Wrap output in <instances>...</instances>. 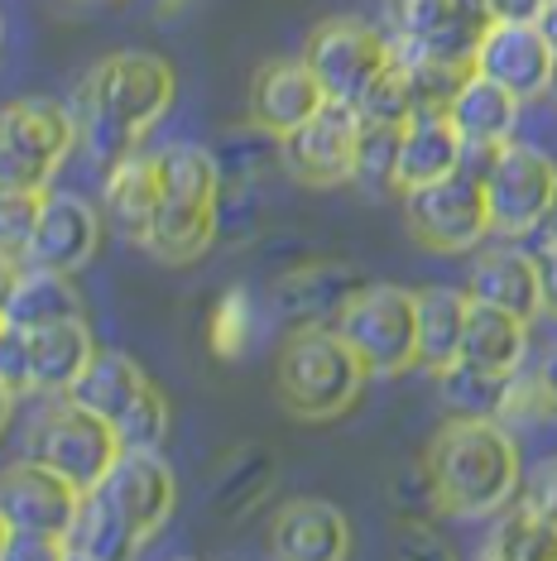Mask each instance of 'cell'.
Here are the masks:
<instances>
[{"label": "cell", "mask_w": 557, "mask_h": 561, "mask_svg": "<svg viewBox=\"0 0 557 561\" xmlns=\"http://www.w3.org/2000/svg\"><path fill=\"white\" fill-rule=\"evenodd\" d=\"M437 389L442 403L452 408V417H504L514 375H496V369H480L471 360H452L447 369H437Z\"/></svg>", "instance_id": "obj_28"}, {"label": "cell", "mask_w": 557, "mask_h": 561, "mask_svg": "<svg viewBox=\"0 0 557 561\" xmlns=\"http://www.w3.org/2000/svg\"><path fill=\"white\" fill-rule=\"evenodd\" d=\"M528 379H534V393H538V413L557 423V346L543 351V360L534 365V375Z\"/></svg>", "instance_id": "obj_40"}, {"label": "cell", "mask_w": 557, "mask_h": 561, "mask_svg": "<svg viewBox=\"0 0 557 561\" xmlns=\"http://www.w3.org/2000/svg\"><path fill=\"white\" fill-rule=\"evenodd\" d=\"M82 504V490H72L58 470L24 456V461L0 470V518L10 533H48L62 538L72 514Z\"/></svg>", "instance_id": "obj_12"}, {"label": "cell", "mask_w": 557, "mask_h": 561, "mask_svg": "<svg viewBox=\"0 0 557 561\" xmlns=\"http://www.w3.org/2000/svg\"><path fill=\"white\" fill-rule=\"evenodd\" d=\"M356 135H361V111L346 106V101H322L298 130L278 139V149H284V163L298 183L337 187V183H351Z\"/></svg>", "instance_id": "obj_10"}, {"label": "cell", "mask_w": 557, "mask_h": 561, "mask_svg": "<svg viewBox=\"0 0 557 561\" xmlns=\"http://www.w3.org/2000/svg\"><path fill=\"white\" fill-rule=\"evenodd\" d=\"M462 169V135L452 130V121L442 111H418L403 121L399 139V193L423 187L433 178H447Z\"/></svg>", "instance_id": "obj_21"}, {"label": "cell", "mask_w": 557, "mask_h": 561, "mask_svg": "<svg viewBox=\"0 0 557 561\" xmlns=\"http://www.w3.org/2000/svg\"><path fill=\"white\" fill-rule=\"evenodd\" d=\"M486 187V211H490V231L496 236H534L548 221V207L557 197V163L534 145L504 139L490 159V169L480 173Z\"/></svg>", "instance_id": "obj_6"}, {"label": "cell", "mask_w": 557, "mask_h": 561, "mask_svg": "<svg viewBox=\"0 0 557 561\" xmlns=\"http://www.w3.org/2000/svg\"><path fill=\"white\" fill-rule=\"evenodd\" d=\"M15 274H20V260H15V254H5V250H0V302H5L10 284H15Z\"/></svg>", "instance_id": "obj_44"}, {"label": "cell", "mask_w": 557, "mask_h": 561, "mask_svg": "<svg viewBox=\"0 0 557 561\" xmlns=\"http://www.w3.org/2000/svg\"><path fill=\"white\" fill-rule=\"evenodd\" d=\"M496 20H534L543 10V0H490Z\"/></svg>", "instance_id": "obj_41"}, {"label": "cell", "mask_w": 557, "mask_h": 561, "mask_svg": "<svg viewBox=\"0 0 557 561\" xmlns=\"http://www.w3.org/2000/svg\"><path fill=\"white\" fill-rule=\"evenodd\" d=\"M519 111H524V101H519L510 87L471 72V78L462 82V92L452 96L447 121H452V130L462 135V145H504V139H514Z\"/></svg>", "instance_id": "obj_22"}, {"label": "cell", "mask_w": 557, "mask_h": 561, "mask_svg": "<svg viewBox=\"0 0 557 561\" xmlns=\"http://www.w3.org/2000/svg\"><path fill=\"white\" fill-rule=\"evenodd\" d=\"M365 365L356 360V351L337 336V327H303L298 336L284 341L274 360V389L278 403L294 417L308 423H327L341 417L365 385Z\"/></svg>", "instance_id": "obj_3"}, {"label": "cell", "mask_w": 557, "mask_h": 561, "mask_svg": "<svg viewBox=\"0 0 557 561\" xmlns=\"http://www.w3.org/2000/svg\"><path fill=\"white\" fill-rule=\"evenodd\" d=\"M534 264H538V298H543V312L557 322V236H543V245L534 250Z\"/></svg>", "instance_id": "obj_39"}, {"label": "cell", "mask_w": 557, "mask_h": 561, "mask_svg": "<svg viewBox=\"0 0 557 561\" xmlns=\"http://www.w3.org/2000/svg\"><path fill=\"white\" fill-rule=\"evenodd\" d=\"M322 101H327L322 82L312 78V68L303 58H278L270 68H260L255 82H250V116H255L260 130L278 139L298 130Z\"/></svg>", "instance_id": "obj_15"}, {"label": "cell", "mask_w": 557, "mask_h": 561, "mask_svg": "<svg viewBox=\"0 0 557 561\" xmlns=\"http://www.w3.org/2000/svg\"><path fill=\"white\" fill-rule=\"evenodd\" d=\"M24 456L44 461L48 470H58L72 490H96L101 476L111 470V461L121 456L116 432H111L106 417L87 413L62 393V403L44 408L39 423L30 427V442H24Z\"/></svg>", "instance_id": "obj_7"}, {"label": "cell", "mask_w": 557, "mask_h": 561, "mask_svg": "<svg viewBox=\"0 0 557 561\" xmlns=\"http://www.w3.org/2000/svg\"><path fill=\"white\" fill-rule=\"evenodd\" d=\"M72 145H78V125L58 101L34 96L0 106V183L5 187L48 193Z\"/></svg>", "instance_id": "obj_5"}, {"label": "cell", "mask_w": 557, "mask_h": 561, "mask_svg": "<svg viewBox=\"0 0 557 561\" xmlns=\"http://www.w3.org/2000/svg\"><path fill=\"white\" fill-rule=\"evenodd\" d=\"M155 169H159V197L217 202V193H221L217 159L202 145H163L155 154Z\"/></svg>", "instance_id": "obj_30"}, {"label": "cell", "mask_w": 557, "mask_h": 561, "mask_svg": "<svg viewBox=\"0 0 557 561\" xmlns=\"http://www.w3.org/2000/svg\"><path fill=\"white\" fill-rule=\"evenodd\" d=\"M466 298L471 302H490V308H504L524 322H534L543 312L538 298V264L528 250L514 245H490L471 260V274H466Z\"/></svg>", "instance_id": "obj_17"}, {"label": "cell", "mask_w": 557, "mask_h": 561, "mask_svg": "<svg viewBox=\"0 0 557 561\" xmlns=\"http://www.w3.org/2000/svg\"><path fill=\"white\" fill-rule=\"evenodd\" d=\"M403 197V216H409V231L423 250L437 254H466L490 236V211H486V187L476 173H447L433 178L423 187H409Z\"/></svg>", "instance_id": "obj_8"}, {"label": "cell", "mask_w": 557, "mask_h": 561, "mask_svg": "<svg viewBox=\"0 0 557 561\" xmlns=\"http://www.w3.org/2000/svg\"><path fill=\"white\" fill-rule=\"evenodd\" d=\"M553 48L538 34L534 20H490V30L480 34L471 68L480 78L510 87L519 101H538L548 96V78H553Z\"/></svg>", "instance_id": "obj_13"}, {"label": "cell", "mask_w": 557, "mask_h": 561, "mask_svg": "<svg viewBox=\"0 0 557 561\" xmlns=\"http://www.w3.org/2000/svg\"><path fill=\"white\" fill-rule=\"evenodd\" d=\"M399 139H403V125L361 116L351 183H361L365 193H399Z\"/></svg>", "instance_id": "obj_31"}, {"label": "cell", "mask_w": 557, "mask_h": 561, "mask_svg": "<svg viewBox=\"0 0 557 561\" xmlns=\"http://www.w3.org/2000/svg\"><path fill=\"white\" fill-rule=\"evenodd\" d=\"M173 92H179V82H173V68L159 54L125 48V54L101 58L92 78L82 82L78 111H72L78 145L87 149V159L106 173L116 159L139 149V139L155 130L159 116L173 106Z\"/></svg>", "instance_id": "obj_1"}, {"label": "cell", "mask_w": 557, "mask_h": 561, "mask_svg": "<svg viewBox=\"0 0 557 561\" xmlns=\"http://www.w3.org/2000/svg\"><path fill=\"white\" fill-rule=\"evenodd\" d=\"M149 389V375L139 369L130 355H121V351H92V360L82 365V375L72 379V389H68V399L87 408V413H96V417H106V423H116V417L130 408L139 393Z\"/></svg>", "instance_id": "obj_24"}, {"label": "cell", "mask_w": 557, "mask_h": 561, "mask_svg": "<svg viewBox=\"0 0 557 561\" xmlns=\"http://www.w3.org/2000/svg\"><path fill=\"white\" fill-rule=\"evenodd\" d=\"M68 317H82V293L72 284V274L44 270V264H20L15 284L0 302V322L34 331L48 322H68Z\"/></svg>", "instance_id": "obj_19"}, {"label": "cell", "mask_w": 557, "mask_h": 561, "mask_svg": "<svg viewBox=\"0 0 557 561\" xmlns=\"http://www.w3.org/2000/svg\"><path fill=\"white\" fill-rule=\"evenodd\" d=\"M96 245H101V211L92 207V202H82L78 193H54V187H48L24 264H44V270L78 274L82 264L96 254Z\"/></svg>", "instance_id": "obj_14"}, {"label": "cell", "mask_w": 557, "mask_h": 561, "mask_svg": "<svg viewBox=\"0 0 557 561\" xmlns=\"http://www.w3.org/2000/svg\"><path fill=\"white\" fill-rule=\"evenodd\" d=\"M337 336L356 351L365 375H403L418 365V312L413 293L395 284H371L356 288L332 317Z\"/></svg>", "instance_id": "obj_4"}, {"label": "cell", "mask_w": 557, "mask_h": 561, "mask_svg": "<svg viewBox=\"0 0 557 561\" xmlns=\"http://www.w3.org/2000/svg\"><path fill=\"white\" fill-rule=\"evenodd\" d=\"M96 494L116 508L125 528L145 542L173 518L179 480H173V470H169V461H163L159 451H121L116 461H111L106 476H101Z\"/></svg>", "instance_id": "obj_11"}, {"label": "cell", "mask_w": 557, "mask_h": 561, "mask_svg": "<svg viewBox=\"0 0 557 561\" xmlns=\"http://www.w3.org/2000/svg\"><path fill=\"white\" fill-rule=\"evenodd\" d=\"M39 207H44V193L0 183V250L15 254L20 264H24V254H30L34 226H39Z\"/></svg>", "instance_id": "obj_34"}, {"label": "cell", "mask_w": 557, "mask_h": 561, "mask_svg": "<svg viewBox=\"0 0 557 561\" xmlns=\"http://www.w3.org/2000/svg\"><path fill=\"white\" fill-rule=\"evenodd\" d=\"M270 547L284 561H341L351 552L346 514L327 500H294L274 514Z\"/></svg>", "instance_id": "obj_16"}, {"label": "cell", "mask_w": 557, "mask_h": 561, "mask_svg": "<svg viewBox=\"0 0 557 561\" xmlns=\"http://www.w3.org/2000/svg\"><path fill=\"white\" fill-rule=\"evenodd\" d=\"M139 547V538L121 523V514L101 500L96 490L82 494L78 514H72L68 533H62V557L72 561H121Z\"/></svg>", "instance_id": "obj_27"}, {"label": "cell", "mask_w": 557, "mask_h": 561, "mask_svg": "<svg viewBox=\"0 0 557 561\" xmlns=\"http://www.w3.org/2000/svg\"><path fill=\"white\" fill-rule=\"evenodd\" d=\"M0 379L30 389V331L24 327H0Z\"/></svg>", "instance_id": "obj_36"}, {"label": "cell", "mask_w": 557, "mask_h": 561, "mask_svg": "<svg viewBox=\"0 0 557 561\" xmlns=\"http://www.w3.org/2000/svg\"><path fill=\"white\" fill-rule=\"evenodd\" d=\"M5 561H24V557H48L62 561V538H48V533H5Z\"/></svg>", "instance_id": "obj_38"}, {"label": "cell", "mask_w": 557, "mask_h": 561, "mask_svg": "<svg viewBox=\"0 0 557 561\" xmlns=\"http://www.w3.org/2000/svg\"><path fill=\"white\" fill-rule=\"evenodd\" d=\"M121 451H159L163 437H169V399L149 385L139 399L125 408V413L111 423Z\"/></svg>", "instance_id": "obj_32"}, {"label": "cell", "mask_w": 557, "mask_h": 561, "mask_svg": "<svg viewBox=\"0 0 557 561\" xmlns=\"http://www.w3.org/2000/svg\"><path fill=\"white\" fill-rule=\"evenodd\" d=\"M548 96H553V106H557V58H553V78H548Z\"/></svg>", "instance_id": "obj_46"}, {"label": "cell", "mask_w": 557, "mask_h": 561, "mask_svg": "<svg viewBox=\"0 0 557 561\" xmlns=\"http://www.w3.org/2000/svg\"><path fill=\"white\" fill-rule=\"evenodd\" d=\"M303 62H308L312 78L322 82L327 101L356 106V101L371 92V82L389 68V34L356 15L322 20L318 30L308 34V44H303Z\"/></svg>", "instance_id": "obj_9"}, {"label": "cell", "mask_w": 557, "mask_h": 561, "mask_svg": "<svg viewBox=\"0 0 557 561\" xmlns=\"http://www.w3.org/2000/svg\"><path fill=\"white\" fill-rule=\"evenodd\" d=\"M96 341L92 327L82 317H68V322H48L30 331V389L39 393H68L72 379L82 375V365L92 360Z\"/></svg>", "instance_id": "obj_20"}, {"label": "cell", "mask_w": 557, "mask_h": 561, "mask_svg": "<svg viewBox=\"0 0 557 561\" xmlns=\"http://www.w3.org/2000/svg\"><path fill=\"white\" fill-rule=\"evenodd\" d=\"M543 236H557V197H553V207H548V221H543Z\"/></svg>", "instance_id": "obj_45"}, {"label": "cell", "mask_w": 557, "mask_h": 561, "mask_svg": "<svg viewBox=\"0 0 557 561\" xmlns=\"http://www.w3.org/2000/svg\"><path fill=\"white\" fill-rule=\"evenodd\" d=\"M15 399H20V389L0 379V432H5V427H10V417H15Z\"/></svg>", "instance_id": "obj_43"}, {"label": "cell", "mask_w": 557, "mask_h": 561, "mask_svg": "<svg viewBox=\"0 0 557 561\" xmlns=\"http://www.w3.org/2000/svg\"><path fill=\"white\" fill-rule=\"evenodd\" d=\"M5 533H10V528H5V518H0V552H5Z\"/></svg>", "instance_id": "obj_47"}, {"label": "cell", "mask_w": 557, "mask_h": 561, "mask_svg": "<svg viewBox=\"0 0 557 561\" xmlns=\"http://www.w3.org/2000/svg\"><path fill=\"white\" fill-rule=\"evenodd\" d=\"M524 351H528V322L524 317H514L504 308H490V302H471L457 360L496 369V375H514V369L524 365Z\"/></svg>", "instance_id": "obj_25"}, {"label": "cell", "mask_w": 557, "mask_h": 561, "mask_svg": "<svg viewBox=\"0 0 557 561\" xmlns=\"http://www.w3.org/2000/svg\"><path fill=\"white\" fill-rule=\"evenodd\" d=\"M217 240V202H179V197H159V211L145 231V245L163 264H193L207 254V245Z\"/></svg>", "instance_id": "obj_23"}, {"label": "cell", "mask_w": 557, "mask_h": 561, "mask_svg": "<svg viewBox=\"0 0 557 561\" xmlns=\"http://www.w3.org/2000/svg\"><path fill=\"white\" fill-rule=\"evenodd\" d=\"M524 500L557 528V456H548L543 466H534V476H528V484H524Z\"/></svg>", "instance_id": "obj_37"}, {"label": "cell", "mask_w": 557, "mask_h": 561, "mask_svg": "<svg viewBox=\"0 0 557 561\" xmlns=\"http://www.w3.org/2000/svg\"><path fill=\"white\" fill-rule=\"evenodd\" d=\"M207 336H212V351H217L221 360H236V355H246L250 336H255V302H250L246 288H231L217 302Z\"/></svg>", "instance_id": "obj_33"}, {"label": "cell", "mask_w": 557, "mask_h": 561, "mask_svg": "<svg viewBox=\"0 0 557 561\" xmlns=\"http://www.w3.org/2000/svg\"><path fill=\"white\" fill-rule=\"evenodd\" d=\"M159 211V169L155 154L145 149H130L125 159H116L106 169V183H101V216L106 226L125 240H145L149 221Z\"/></svg>", "instance_id": "obj_18"}, {"label": "cell", "mask_w": 557, "mask_h": 561, "mask_svg": "<svg viewBox=\"0 0 557 561\" xmlns=\"http://www.w3.org/2000/svg\"><path fill=\"white\" fill-rule=\"evenodd\" d=\"M534 24H538L543 39H548V48L557 54V0H543V10L534 15Z\"/></svg>", "instance_id": "obj_42"}, {"label": "cell", "mask_w": 557, "mask_h": 561, "mask_svg": "<svg viewBox=\"0 0 557 561\" xmlns=\"http://www.w3.org/2000/svg\"><path fill=\"white\" fill-rule=\"evenodd\" d=\"M413 312H418V365L437 375L462 355L471 298H466V288H423L413 293Z\"/></svg>", "instance_id": "obj_26"}, {"label": "cell", "mask_w": 557, "mask_h": 561, "mask_svg": "<svg viewBox=\"0 0 557 561\" xmlns=\"http://www.w3.org/2000/svg\"><path fill=\"white\" fill-rule=\"evenodd\" d=\"M486 557L553 561L557 557V528L528 500H510L500 508V523H496V533H490V542H486Z\"/></svg>", "instance_id": "obj_29"}, {"label": "cell", "mask_w": 557, "mask_h": 561, "mask_svg": "<svg viewBox=\"0 0 557 561\" xmlns=\"http://www.w3.org/2000/svg\"><path fill=\"white\" fill-rule=\"evenodd\" d=\"M0 327H5V322H0Z\"/></svg>", "instance_id": "obj_48"}, {"label": "cell", "mask_w": 557, "mask_h": 561, "mask_svg": "<svg viewBox=\"0 0 557 561\" xmlns=\"http://www.w3.org/2000/svg\"><path fill=\"white\" fill-rule=\"evenodd\" d=\"M356 111H361L365 121H395V125H403V121L413 116L409 72H403V62H395V54H389V68L371 82V92L356 101Z\"/></svg>", "instance_id": "obj_35"}, {"label": "cell", "mask_w": 557, "mask_h": 561, "mask_svg": "<svg viewBox=\"0 0 557 561\" xmlns=\"http://www.w3.org/2000/svg\"><path fill=\"white\" fill-rule=\"evenodd\" d=\"M423 476L433 500L457 518H490L524 490L519 446L500 417H447L428 442Z\"/></svg>", "instance_id": "obj_2"}]
</instances>
